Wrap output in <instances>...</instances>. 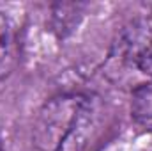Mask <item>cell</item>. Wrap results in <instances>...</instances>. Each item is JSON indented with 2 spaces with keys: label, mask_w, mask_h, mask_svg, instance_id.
<instances>
[{
  "label": "cell",
  "mask_w": 152,
  "mask_h": 151,
  "mask_svg": "<svg viewBox=\"0 0 152 151\" xmlns=\"http://www.w3.org/2000/svg\"><path fill=\"white\" fill-rule=\"evenodd\" d=\"M97 123V103L83 93H62L50 98L32 124L37 151H80Z\"/></svg>",
  "instance_id": "6da1fadb"
},
{
  "label": "cell",
  "mask_w": 152,
  "mask_h": 151,
  "mask_svg": "<svg viewBox=\"0 0 152 151\" xmlns=\"http://www.w3.org/2000/svg\"><path fill=\"white\" fill-rule=\"evenodd\" d=\"M101 73L108 84L131 94L152 85V16L129 21L115 36Z\"/></svg>",
  "instance_id": "7a4b0ae2"
},
{
  "label": "cell",
  "mask_w": 152,
  "mask_h": 151,
  "mask_svg": "<svg viewBox=\"0 0 152 151\" xmlns=\"http://www.w3.org/2000/svg\"><path fill=\"white\" fill-rule=\"evenodd\" d=\"M16 36L9 18L0 11V80L11 75L16 66Z\"/></svg>",
  "instance_id": "3957f363"
},
{
  "label": "cell",
  "mask_w": 152,
  "mask_h": 151,
  "mask_svg": "<svg viewBox=\"0 0 152 151\" xmlns=\"http://www.w3.org/2000/svg\"><path fill=\"white\" fill-rule=\"evenodd\" d=\"M131 117L138 126H142L147 132H152V85L142 87L133 93Z\"/></svg>",
  "instance_id": "277c9868"
},
{
  "label": "cell",
  "mask_w": 152,
  "mask_h": 151,
  "mask_svg": "<svg viewBox=\"0 0 152 151\" xmlns=\"http://www.w3.org/2000/svg\"><path fill=\"white\" fill-rule=\"evenodd\" d=\"M0 151H4V148H2V144H0Z\"/></svg>",
  "instance_id": "5b68a950"
}]
</instances>
